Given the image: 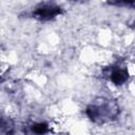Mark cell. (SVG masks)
<instances>
[{"label": "cell", "instance_id": "4", "mask_svg": "<svg viewBox=\"0 0 135 135\" xmlns=\"http://www.w3.org/2000/svg\"><path fill=\"white\" fill-rule=\"evenodd\" d=\"M49 131V126L45 122H35L24 128L25 135H44Z\"/></svg>", "mask_w": 135, "mask_h": 135}, {"label": "cell", "instance_id": "5", "mask_svg": "<svg viewBox=\"0 0 135 135\" xmlns=\"http://www.w3.org/2000/svg\"><path fill=\"white\" fill-rule=\"evenodd\" d=\"M2 135H14L15 133V124L11 118H3L2 119V127H1Z\"/></svg>", "mask_w": 135, "mask_h": 135}, {"label": "cell", "instance_id": "3", "mask_svg": "<svg viewBox=\"0 0 135 135\" xmlns=\"http://www.w3.org/2000/svg\"><path fill=\"white\" fill-rule=\"evenodd\" d=\"M103 75L105 78L110 79L115 85H122L129 78L127 68L119 63L105 68L103 70Z\"/></svg>", "mask_w": 135, "mask_h": 135}, {"label": "cell", "instance_id": "2", "mask_svg": "<svg viewBox=\"0 0 135 135\" xmlns=\"http://www.w3.org/2000/svg\"><path fill=\"white\" fill-rule=\"evenodd\" d=\"M62 13V8L53 2L39 3L32 12V17L40 21H49Z\"/></svg>", "mask_w": 135, "mask_h": 135}, {"label": "cell", "instance_id": "1", "mask_svg": "<svg viewBox=\"0 0 135 135\" xmlns=\"http://www.w3.org/2000/svg\"><path fill=\"white\" fill-rule=\"evenodd\" d=\"M85 113L91 121L102 124L117 118L119 115V107L115 100L97 97L86 107Z\"/></svg>", "mask_w": 135, "mask_h": 135}, {"label": "cell", "instance_id": "6", "mask_svg": "<svg viewBox=\"0 0 135 135\" xmlns=\"http://www.w3.org/2000/svg\"><path fill=\"white\" fill-rule=\"evenodd\" d=\"M110 5H116V6H124L129 8H135V1H111L108 2Z\"/></svg>", "mask_w": 135, "mask_h": 135}]
</instances>
